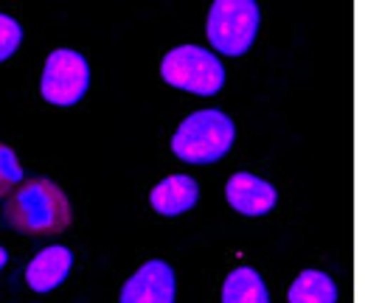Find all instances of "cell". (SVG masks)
<instances>
[{
  "label": "cell",
  "instance_id": "6",
  "mask_svg": "<svg viewBox=\"0 0 365 303\" xmlns=\"http://www.w3.org/2000/svg\"><path fill=\"white\" fill-rule=\"evenodd\" d=\"M121 303H175V272L166 261H149L121 289Z\"/></svg>",
  "mask_w": 365,
  "mask_h": 303
},
{
  "label": "cell",
  "instance_id": "11",
  "mask_svg": "<svg viewBox=\"0 0 365 303\" xmlns=\"http://www.w3.org/2000/svg\"><path fill=\"white\" fill-rule=\"evenodd\" d=\"M289 303H337V287L334 281L320 272V269H307L295 278V284L287 292Z\"/></svg>",
  "mask_w": 365,
  "mask_h": 303
},
{
  "label": "cell",
  "instance_id": "2",
  "mask_svg": "<svg viewBox=\"0 0 365 303\" xmlns=\"http://www.w3.org/2000/svg\"><path fill=\"white\" fill-rule=\"evenodd\" d=\"M233 121L220 110L188 115L172 138V152L185 163H217L233 146Z\"/></svg>",
  "mask_w": 365,
  "mask_h": 303
},
{
  "label": "cell",
  "instance_id": "12",
  "mask_svg": "<svg viewBox=\"0 0 365 303\" xmlns=\"http://www.w3.org/2000/svg\"><path fill=\"white\" fill-rule=\"evenodd\" d=\"M20 180H23V169L14 158V152L0 143V197H6Z\"/></svg>",
  "mask_w": 365,
  "mask_h": 303
},
{
  "label": "cell",
  "instance_id": "5",
  "mask_svg": "<svg viewBox=\"0 0 365 303\" xmlns=\"http://www.w3.org/2000/svg\"><path fill=\"white\" fill-rule=\"evenodd\" d=\"M88 85H91V68L82 53L59 48L46 59V71H43V82H40L46 101L56 104V107L76 104L88 93Z\"/></svg>",
  "mask_w": 365,
  "mask_h": 303
},
{
  "label": "cell",
  "instance_id": "3",
  "mask_svg": "<svg viewBox=\"0 0 365 303\" xmlns=\"http://www.w3.org/2000/svg\"><path fill=\"white\" fill-rule=\"evenodd\" d=\"M160 73H163V82H169L172 87H180V90H188V93H197V96H214L225 85L222 62L211 51L197 48V45L172 48L163 56Z\"/></svg>",
  "mask_w": 365,
  "mask_h": 303
},
{
  "label": "cell",
  "instance_id": "14",
  "mask_svg": "<svg viewBox=\"0 0 365 303\" xmlns=\"http://www.w3.org/2000/svg\"><path fill=\"white\" fill-rule=\"evenodd\" d=\"M6 259H9V256H6V250L0 247V269H3V264H6Z\"/></svg>",
  "mask_w": 365,
  "mask_h": 303
},
{
  "label": "cell",
  "instance_id": "7",
  "mask_svg": "<svg viewBox=\"0 0 365 303\" xmlns=\"http://www.w3.org/2000/svg\"><path fill=\"white\" fill-rule=\"evenodd\" d=\"M225 194H228V202L233 211L245 214V217H262V214H270L275 205V188L270 183H264L262 177H253V174H233L225 185Z\"/></svg>",
  "mask_w": 365,
  "mask_h": 303
},
{
  "label": "cell",
  "instance_id": "1",
  "mask_svg": "<svg viewBox=\"0 0 365 303\" xmlns=\"http://www.w3.org/2000/svg\"><path fill=\"white\" fill-rule=\"evenodd\" d=\"M3 219L23 236H56L71 225V202L53 180L34 177L9 197Z\"/></svg>",
  "mask_w": 365,
  "mask_h": 303
},
{
  "label": "cell",
  "instance_id": "8",
  "mask_svg": "<svg viewBox=\"0 0 365 303\" xmlns=\"http://www.w3.org/2000/svg\"><path fill=\"white\" fill-rule=\"evenodd\" d=\"M71 264H73V256H71L68 247H62V245L46 247L43 253H37V259L29 264L26 281H29V287L34 292H51L68 278Z\"/></svg>",
  "mask_w": 365,
  "mask_h": 303
},
{
  "label": "cell",
  "instance_id": "10",
  "mask_svg": "<svg viewBox=\"0 0 365 303\" xmlns=\"http://www.w3.org/2000/svg\"><path fill=\"white\" fill-rule=\"evenodd\" d=\"M222 303H270V295L253 267H239L225 278Z\"/></svg>",
  "mask_w": 365,
  "mask_h": 303
},
{
  "label": "cell",
  "instance_id": "13",
  "mask_svg": "<svg viewBox=\"0 0 365 303\" xmlns=\"http://www.w3.org/2000/svg\"><path fill=\"white\" fill-rule=\"evenodd\" d=\"M20 40H23V29L11 17L0 14V62L9 59L20 48Z\"/></svg>",
  "mask_w": 365,
  "mask_h": 303
},
{
  "label": "cell",
  "instance_id": "9",
  "mask_svg": "<svg viewBox=\"0 0 365 303\" xmlns=\"http://www.w3.org/2000/svg\"><path fill=\"white\" fill-rule=\"evenodd\" d=\"M197 197H200V188L191 177L185 174H172L166 177L163 183H158L149 194V202L158 214L163 217H178V214H185L188 208L197 205Z\"/></svg>",
  "mask_w": 365,
  "mask_h": 303
},
{
  "label": "cell",
  "instance_id": "4",
  "mask_svg": "<svg viewBox=\"0 0 365 303\" xmlns=\"http://www.w3.org/2000/svg\"><path fill=\"white\" fill-rule=\"evenodd\" d=\"M259 6L253 0H217L208 14V40L225 56H242L256 40Z\"/></svg>",
  "mask_w": 365,
  "mask_h": 303
}]
</instances>
